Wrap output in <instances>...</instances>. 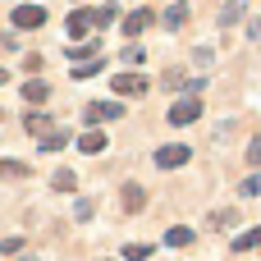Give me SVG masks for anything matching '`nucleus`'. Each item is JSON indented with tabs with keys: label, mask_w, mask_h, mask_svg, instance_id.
Listing matches in <instances>:
<instances>
[{
	"label": "nucleus",
	"mask_w": 261,
	"mask_h": 261,
	"mask_svg": "<svg viewBox=\"0 0 261 261\" xmlns=\"http://www.w3.org/2000/svg\"><path fill=\"white\" fill-rule=\"evenodd\" d=\"M96 55V41H83V46H69V60H92Z\"/></svg>",
	"instance_id": "21"
},
{
	"label": "nucleus",
	"mask_w": 261,
	"mask_h": 261,
	"mask_svg": "<svg viewBox=\"0 0 261 261\" xmlns=\"http://www.w3.org/2000/svg\"><path fill=\"white\" fill-rule=\"evenodd\" d=\"M28 174H32V165H23V161H0V179L18 184V179H28Z\"/></svg>",
	"instance_id": "13"
},
{
	"label": "nucleus",
	"mask_w": 261,
	"mask_h": 261,
	"mask_svg": "<svg viewBox=\"0 0 261 261\" xmlns=\"http://www.w3.org/2000/svg\"><path fill=\"white\" fill-rule=\"evenodd\" d=\"M119 202H124V211H128V216H138V211L147 206V193H142V184H124Z\"/></svg>",
	"instance_id": "8"
},
{
	"label": "nucleus",
	"mask_w": 261,
	"mask_h": 261,
	"mask_svg": "<svg viewBox=\"0 0 261 261\" xmlns=\"http://www.w3.org/2000/svg\"><path fill=\"white\" fill-rule=\"evenodd\" d=\"M248 37H252V41H261V18H257V23H248Z\"/></svg>",
	"instance_id": "26"
},
{
	"label": "nucleus",
	"mask_w": 261,
	"mask_h": 261,
	"mask_svg": "<svg viewBox=\"0 0 261 261\" xmlns=\"http://www.w3.org/2000/svg\"><path fill=\"white\" fill-rule=\"evenodd\" d=\"M188 161H193V151H188L184 142H170V147L156 151V165H161V170H179V165H188Z\"/></svg>",
	"instance_id": "4"
},
{
	"label": "nucleus",
	"mask_w": 261,
	"mask_h": 261,
	"mask_svg": "<svg viewBox=\"0 0 261 261\" xmlns=\"http://www.w3.org/2000/svg\"><path fill=\"white\" fill-rule=\"evenodd\" d=\"M151 23H156V14H151V9L142 5V9H133V14L124 18V37H142V32H147Z\"/></svg>",
	"instance_id": "7"
},
{
	"label": "nucleus",
	"mask_w": 261,
	"mask_h": 261,
	"mask_svg": "<svg viewBox=\"0 0 261 261\" xmlns=\"http://www.w3.org/2000/svg\"><path fill=\"white\" fill-rule=\"evenodd\" d=\"M0 119H5V115H0Z\"/></svg>",
	"instance_id": "28"
},
{
	"label": "nucleus",
	"mask_w": 261,
	"mask_h": 261,
	"mask_svg": "<svg viewBox=\"0 0 261 261\" xmlns=\"http://www.w3.org/2000/svg\"><path fill=\"white\" fill-rule=\"evenodd\" d=\"M248 165H261V138L248 142Z\"/></svg>",
	"instance_id": "23"
},
{
	"label": "nucleus",
	"mask_w": 261,
	"mask_h": 261,
	"mask_svg": "<svg viewBox=\"0 0 261 261\" xmlns=\"http://www.w3.org/2000/svg\"><path fill=\"white\" fill-rule=\"evenodd\" d=\"M96 69H101V60H92V64H78V69H73V78H92Z\"/></svg>",
	"instance_id": "25"
},
{
	"label": "nucleus",
	"mask_w": 261,
	"mask_h": 261,
	"mask_svg": "<svg viewBox=\"0 0 261 261\" xmlns=\"http://www.w3.org/2000/svg\"><path fill=\"white\" fill-rule=\"evenodd\" d=\"M78 147H83L87 156H96V151H106V133H101V128H87V133L78 138Z\"/></svg>",
	"instance_id": "12"
},
{
	"label": "nucleus",
	"mask_w": 261,
	"mask_h": 261,
	"mask_svg": "<svg viewBox=\"0 0 261 261\" xmlns=\"http://www.w3.org/2000/svg\"><path fill=\"white\" fill-rule=\"evenodd\" d=\"M9 23H14L18 32H32V28L46 23V9H41V5H18V9L9 14Z\"/></svg>",
	"instance_id": "2"
},
{
	"label": "nucleus",
	"mask_w": 261,
	"mask_h": 261,
	"mask_svg": "<svg viewBox=\"0 0 261 261\" xmlns=\"http://www.w3.org/2000/svg\"><path fill=\"white\" fill-rule=\"evenodd\" d=\"M73 184H78V179H73V170H55V179H50V188H55V193H73Z\"/></svg>",
	"instance_id": "18"
},
{
	"label": "nucleus",
	"mask_w": 261,
	"mask_h": 261,
	"mask_svg": "<svg viewBox=\"0 0 261 261\" xmlns=\"http://www.w3.org/2000/svg\"><path fill=\"white\" fill-rule=\"evenodd\" d=\"M110 87H115V96H142L151 83H147L142 73H115V78H110Z\"/></svg>",
	"instance_id": "3"
},
{
	"label": "nucleus",
	"mask_w": 261,
	"mask_h": 261,
	"mask_svg": "<svg viewBox=\"0 0 261 261\" xmlns=\"http://www.w3.org/2000/svg\"><path fill=\"white\" fill-rule=\"evenodd\" d=\"M193 119H202V101L188 92V96H179V101L170 106V124H174V128H184V124H193Z\"/></svg>",
	"instance_id": "1"
},
{
	"label": "nucleus",
	"mask_w": 261,
	"mask_h": 261,
	"mask_svg": "<svg viewBox=\"0 0 261 261\" xmlns=\"http://www.w3.org/2000/svg\"><path fill=\"white\" fill-rule=\"evenodd\" d=\"M234 220H239L234 211H216V216H211V225H216V229H225V225H234Z\"/></svg>",
	"instance_id": "22"
},
{
	"label": "nucleus",
	"mask_w": 261,
	"mask_h": 261,
	"mask_svg": "<svg viewBox=\"0 0 261 261\" xmlns=\"http://www.w3.org/2000/svg\"><path fill=\"white\" fill-rule=\"evenodd\" d=\"M83 115H87V124H106V119H119L124 106H119V101H92Z\"/></svg>",
	"instance_id": "5"
},
{
	"label": "nucleus",
	"mask_w": 261,
	"mask_h": 261,
	"mask_svg": "<svg viewBox=\"0 0 261 261\" xmlns=\"http://www.w3.org/2000/svg\"><path fill=\"white\" fill-rule=\"evenodd\" d=\"M46 96H50V87H46L41 78H28V83H23V101H28V106H41Z\"/></svg>",
	"instance_id": "10"
},
{
	"label": "nucleus",
	"mask_w": 261,
	"mask_h": 261,
	"mask_svg": "<svg viewBox=\"0 0 261 261\" xmlns=\"http://www.w3.org/2000/svg\"><path fill=\"white\" fill-rule=\"evenodd\" d=\"M243 18V0H225V9H220V28H234Z\"/></svg>",
	"instance_id": "15"
},
{
	"label": "nucleus",
	"mask_w": 261,
	"mask_h": 261,
	"mask_svg": "<svg viewBox=\"0 0 261 261\" xmlns=\"http://www.w3.org/2000/svg\"><path fill=\"white\" fill-rule=\"evenodd\" d=\"M64 28H69V37H87V32L96 28V9H73Z\"/></svg>",
	"instance_id": "6"
},
{
	"label": "nucleus",
	"mask_w": 261,
	"mask_h": 261,
	"mask_svg": "<svg viewBox=\"0 0 261 261\" xmlns=\"http://www.w3.org/2000/svg\"><path fill=\"white\" fill-rule=\"evenodd\" d=\"M96 23H101V28L115 23V5H101V9H96Z\"/></svg>",
	"instance_id": "24"
},
{
	"label": "nucleus",
	"mask_w": 261,
	"mask_h": 261,
	"mask_svg": "<svg viewBox=\"0 0 261 261\" xmlns=\"http://www.w3.org/2000/svg\"><path fill=\"white\" fill-rule=\"evenodd\" d=\"M5 78H9V73H5V69H0V83H5Z\"/></svg>",
	"instance_id": "27"
},
{
	"label": "nucleus",
	"mask_w": 261,
	"mask_h": 261,
	"mask_svg": "<svg viewBox=\"0 0 261 261\" xmlns=\"http://www.w3.org/2000/svg\"><path fill=\"white\" fill-rule=\"evenodd\" d=\"M64 142H69V133H64V128H50V133L41 138V151H60Z\"/></svg>",
	"instance_id": "17"
},
{
	"label": "nucleus",
	"mask_w": 261,
	"mask_h": 261,
	"mask_svg": "<svg viewBox=\"0 0 261 261\" xmlns=\"http://www.w3.org/2000/svg\"><path fill=\"white\" fill-rule=\"evenodd\" d=\"M147 257H151L147 243H128V248H124V261H147Z\"/></svg>",
	"instance_id": "20"
},
{
	"label": "nucleus",
	"mask_w": 261,
	"mask_h": 261,
	"mask_svg": "<svg viewBox=\"0 0 261 261\" xmlns=\"http://www.w3.org/2000/svg\"><path fill=\"white\" fill-rule=\"evenodd\" d=\"M252 248H261V225H257V229H248V234H239V239H234V252H252Z\"/></svg>",
	"instance_id": "16"
},
{
	"label": "nucleus",
	"mask_w": 261,
	"mask_h": 261,
	"mask_svg": "<svg viewBox=\"0 0 261 261\" xmlns=\"http://www.w3.org/2000/svg\"><path fill=\"white\" fill-rule=\"evenodd\" d=\"M23 128H28L32 138H46V133H50V115H41V110H28V115H23Z\"/></svg>",
	"instance_id": "9"
},
{
	"label": "nucleus",
	"mask_w": 261,
	"mask_h": 261,
	"mask_svg": "<svg viewBox=\"0 0 261 261\" xmlns=\"http://www.w3.org/2000/svg\"><path fill=\"white\" fill-rule=\"evenodd\" d=\"M239 197H261V174H248L239 184Z\"/></svg>",
	"instance_id": "19"
},
{
	"label": "nucleus",
	"mask_w": 261,
	"mask_h": 261,
	"mask_svg": "<svg viewBox=\"0 0 261 261\" xmlns=\"http://www.w3.org/2000/svg\"><path fill=\"white\" fill-rule=\"evenodd\" d=\"M161 23H165V28H170V32H179V28H184V23H188V5H170V9H165V14H161Z\"/></svg>",
	"instance_id": "11"
},
{
	"label": "nucleus",
	"mask_w": 261,
	"mask_h": 261,
	"mask_svg": "<svg viewBox=\"0 0 261 261\" xmlns=\"http://www.w3.org/2000/svg\"><path fill=\"white\" fill-rule=\"evenodd\" d=\"M188 243H193V229H188V225H174V229L165 234V248H188Z\"/></svg>",
	"instance_id": "14"
}]
</instances>
